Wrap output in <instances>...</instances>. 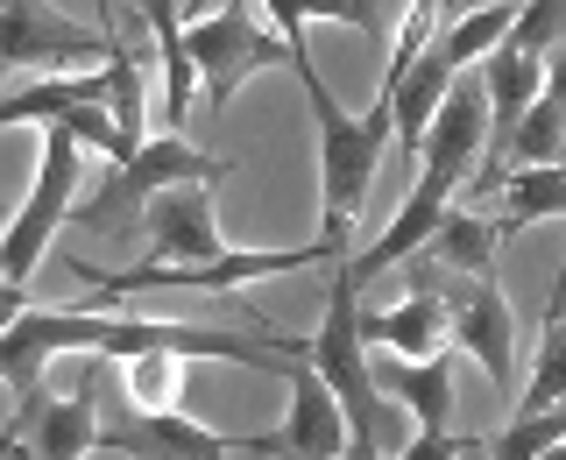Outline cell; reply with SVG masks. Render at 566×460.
<instances>
[{
    "mask_svg": "<svg viewBox=\"0 0 566 460\" xmlns=\"http://www.w3.org/2000/svg\"><path fill=\"white\" fill-rule=\"evenodd\" d=\"M142 347H177V354H206V362H241L262 376H291L297 347L283 341H241L227 326H191V318H106L93 305H50V312H14L8 341H0V368H8L14 397H43V376L57 354H106V362H128Z\"/></svg>",
    "mask_w": 566,
    "mask_h": 460,
    "instance_id": "6da1fadb",
    "label": "cell"
},
{
    "mask_svg": "<svg viewBox=\"0 0 566 460\" xmlns=\"http://www.w3.org/2000/svg\"><path fill=\"white\" fill-rule=\"evenodd\" d=\"M297 85H305V106H312V128H318V185H326V206H318V241L333 255H354V220H361V199L382 170V142L397 135V85H376L368 114H340V100L326 93L312 50L291 64Z\"/></svg>",
    "mask_w": 566,
    "mask_h": 460,
    "instance_id": "7a4b0ae2",
    "label": "cell"
},
{
    "mask_svg": "<svg viewBox=\"0 0 566 460\" xmlns=\"http://www.w3.org/2000/svg\"><path fill=\"white\" fill-rule=\"evenodd\" d=\"M326 326L305 341L312 368L333 383V397L347 404L354 418V453H382L389 439H403V404L376 389V368H368V341H361V283H354L347 255L326 262Z\"/></svg>",
    "mask_w": 566,
    "mask_h": 460,
    "instance_id": "3957f363",
    "label": "cell"
},
{
    "mask_svg": "<svg viewBox=\"0 0 566 460\" xmlns=\"http://www.w3.org/2000/svg\"><path fill=\"white\" fill-rule=\"evenodd\" d=\"M191 43V64H199V100L206 106H227L255 71H276V64H297L291 35H270L255 22V0H220L212 14L185 29Z\"/></svg>",
    "mask_w": 566,
    "mask_h": 460,
    "instance_id": "277c9868",
    "label": "cell"
},
{
    "mask_svg": "<svg viewBox=\"0 0 566 460\" xmlns=\"http://www.w3.org/2000/svg\"><path fill=\"white\" fill-rule=\"evenodd\" d=\"M220 170H234V164H227V156H212V149H199V142L149 135L128 164H114V177H106L93 199L71 212V227H85V234H114L128 212L142 220V206H149L164 185H191V177H212V185H220Z\"/></svg>",
    "mask_w": 566,
    "mask_h": 460,
    "instance_id": "5b68a950",
    "label": "cell"
},
{
    "mask_svg": "<svg viewBox=\"0 0 566 460\" xmlns=\"http://www.w3.org/2000/svg\"><path fill=\"white\" fill-rule=\"evenodd\" d=\"M411 283H432V291L447 297L453 341L468 347L474 362H482V376L510 397V383H517V312L495 291V276H460V270H439V262L411 255Z\"/></svg>",
    "mask_w": 566,
    "mask_h": 460,
    "instance_id": "8992f818",
    "label": "cell"
},
{
    "mask_svg": "<svg viewBox=\"0 0 566 460\" xmlns=\"http://www.w3.org/2000/svg\"><path fill=\"white\" fill-rule=\"evenodd\" d=\"M312 262H340L326 241L312 248H276V255H234L227 248L220 262H199V270H164V262H142V270H93V262H71V276L93 283V312L120 305V297H142V291H234V283H255V276H283V270H312Z\"/></svg>",
    "mask_w": 566,
    "mask_h": 460,
    "instance_id": "52a82bcc",
    "label": "cell"
},
{
    "mask_svg": "<svg viewBox=\"0 0 566 460\" xmlns=\"http://www.w3.org/2000/svg\"><path fill=\"white\" fill-rule=\"evenodd\" d=\"M78 156H85L78 128L43 121V142H35V185H29V199H22V212H14V227H8V283H29L35 262H43V248L57 241V227L71 212V191H78Z\"/></svg>",
    "mask_w": 566,
    "mask_h": 460,
    "instance_id": "ba28073f",
    "label": "cell"
},
{
    "mask_svg": "<svg viewBox=\"0 0 566 460\" xmlns=\"http://www.w3.org/2000/svg\"><path fill=\"white\" fill-rule=\"evenodd\" d=\"M368 368H376V389L382 397H397L403 411L418 418V439L411 453H447V447H468V439L453 432V354H389L376 347L368 354Z\"/></svg>",
    "mask_w": 566,
    "mask_h": 460,
    "instance_id": "9c48e42d",
    "label": "cell"
},
{
    "mask_svg": "<svg viewBox=\"0 0 566 460\" xmlns=\"http://www.w3.org/2000/svg\"><path fill=\"white\" fill-rule=\"evenodd\" d=\"M142 248L164 270H199V262L227 255L220 212H212V177H191V185H164L149 206H142Z\"/></svg>",
    "mask_w": 566,
    "mask_h": 460,
    "instance_id": "30bf717a",
    "label": "cell"
},
{
    "mask_svg": "<svg viewBox=\"0 0 566 460\" xmlns=\"http://www.w3.org/2000/svg\"><path fill=\"white\" fill-rule=\"evenodd\" d=\"M283 383H291V418L283 432H255V453H354V418L312 368V354H297Z\"/></svg>",
    "mask_w": 566,
    "mask_h": 460,
    "instance_id": "8fae6325",
    "label": "cell"
},
{
    "mask_svg": "<svg viewBox=\"0 0 566 460\" xmlns=\"http://www.w3.org/2000/svg\"><path fill=\"white\" fill-rule=\"evenodd\" d=\"M78 58H114V29H85L43 0H8V71H71Z\"/></svg>",
    "mask_w": 566,
    "mask_h": 460,
    "instance_id": "7c38bea8",
    "label": "cell"
},
{
    "mask_svg": "<svg viewBox=\"0 0 566 460\" xmlns=\"http://www.w3.org/2000/svg\"><path fill=\"white\" fill-rule=\"evenodd\" d=\"M482 156H489V85L482 79H453L447 106H439L432 128H424L418 170L447 177V185H468Z\"/></svg>",
    "mask_w": 566,
    "mask_h": 460,
    "instance_id": "4fadbf2b",
    "label": "cell"
},
{
    "mask_svg": "<svg viewBox=\"0 0 566 460\" xmlns=\"http://www.w3.org/2000/svg\"><path fill=\"white\" fill-rule=\"evenodd\" d=\"M99 432H106V418H99V376H93V362L78 368V389H71V397H57V404L29 397L22 418H14V439H35V453H64V460L93 453Z\"/></svg>",
    "mask_w": 566,
    "mask_h": 460,
    "instance_id": "5bb4252c",
    "label": "cell"
},
{
    "mask_svg": "<svg viewBox=\"0 0 566 460\" xmlns=\"http://www.w3.org/2000/svg\"><path fill=\"white\" fill-rule=\"evenodd\" d=\"M447 206H453V185H447V177H432V170H418V185L403 191V206H397V220L382 227V241H376V248H361V255H347L354 283H368V276L397 270V262H411L418 248L432 241V227L447 220Z\"/></svg>",
    "mask_w": 566,
    "mask_h": 460,
    "instance_id": "9a60e30c",
    "label": "cell"
},
{
    "mask_svg": "<svg viewBox=\"0 0 566 460\" xmlns=\"http://www.w3.org/2000/svg\"><path fill=\"white\" fill-rule=\"evenodd\" d=\"M142 22H149V43L164 58V100H156V135H185L191 100H199V64H191L185 22H177V0H135Z\"/></svg>",
    "mask_w": 566,
    "mask_h": 460,
    "instance_id": "2e32d148",
    "label": "cell"
},
{
    "mask_svg": "<svg viewBox=\"0 0 566 460\" xmlns=\"http://www.w3.org/2000/svg\"><path fill=\"white\" fill-rule=\"evenodd\" d=\"M361 341L368 347H389V354H439L453 341L447 326V297L432 291V283H411V297L389 312H368L361 305Z\"/></svg>",
    "mask_w": 566,
    "mask_h": 460,
    "instance_id": "e0dca14e",
    "label": "cell"
},
{
    "mask_svg": "<svg viewBox=\"0 0 566 460\" xmlns=\"http://www.w3.org/2000/svg\"><path fill=\"white\" fill-rule=\"evenodd\" d=\"M453 79H460V71H453V58H447L439 43H424V58L397 79V149L411 156V164H418V149H424L432 114H439V106H447V93H453ZM382 85H389V79H382Z\"/></svg>",
    "mask_w": 566,
    "mask_h": 460,
    "instance_id": "ac0fdd59",
    "label": "cell"
},
{
    "mask_svg": "<svg viewBox=\"0 0 566 460\" xmlns=\"http://www.w3.org/2000/svg\"><path fill=\"white\" fill-rule=\"evenodd\" d=\"M495 248H503V227L474 206H447V220L432 227V241L418 248L424 262L439 270H460V276H495Z\"/></svg>",
    "mask_w": 566,
    "mask_h": 460,
    "instance_id": "d6986e66",
    "label": "cell"
},
{
    "mask_svg": "<svg viewBox=\"0 0 566 460\" xmlns=\"http://www.w3.org/2000/svg\"><path fill=\"white\" fill-rule=\"evenodd\" d=\"M559 212H566V156L559 164H517L495 185V227H503V241L531 220H559Z\"/></svg>",
    "mask_w": 566,
    "mask_h": 460,
    "instance_id": "ffe728a7",
    "label": "cell"
},
{
    "mask_svg": "<svg viewBox=\"0 0 566 460\" xmlns=\"http://www.w3.org/2000/svg\"><path fill=\"white\" fill-rule=\"evenodd\" d=\"M185 362H191V354H177V347L128 354V368H120V397L142 404V411H177V404H185Z\"/></svg>",
    "mask_w": 566,
    "mask_h": 460,
    "instance_id": "44dd1931",
    "label": "cell"
},
{
    "mask_svg": "<svg viewBox=\"0 0 566 460\" xmlns=\"http://www.w3.org/2000/svg\"><path fill=\"white\" fill-rule=\"evenodd\" d=\"M566 397V297L545 305V333H538V354L524 368V397H517V418L524 411H545V404Z\"/></svg>",
    "mask_w": 566,
    "mask_h": 460,
    "instance_id": "7402d4cb",
    "label": "cell"
},
{
    "mask_svg": "<svg viewBox=\"0 0 566 460\" xmlns=\"http://www.w3.org/2000/svg\"><path fill=\"white\" fill-rule=\"evenodd\" d=\"M262 8L283 22V35H291V50L305 58V29L312 22H354L361 35H382V0H262Z\"/></svg>",
    "mask_w": 566,
    "mask_h": 460,
    "instance_id": "603a6c76",
    "label": "cell"
},
{
    "mask_svg": "<svg viewBox=\"0 0 566 460\" xmlns=\"http://www.w3.org/2000/svg\"><path fill=\"white\" fill-rule=\"evenodd\" d=\"M510 156H517V164H559L566 156V106L545 93V85H538V100H531V114L517 121V135H510Z\"/></svg>",
    "mask_w": 566,
    "mask_h": 460,
    "instance_id": "cb8c5ba5",
    "label": "cell"
},
{
    "mask_svg": "<svg viewBox=\"0 0 566 460\" xmlns=\"http://www.w3.org/2000/svg\"><path fill=\"white\" fill-rule=\"evenodd\" d=\"M545 447H566V397L545 404V411L510 418L503 439H495V453H545Z\"/></svg>",
    "mask_w": 566,
    "mask_h": 460,
    "instance_id": "d4e9b609",
    "label": "cell"
},
{
    "mask_svg": "<svg viewBox=\"0 0 566 460\" xmlns=\"http://www.w3.org/2000/svg\"><path fill=\"white\" fill-rule=\"evenodd\" d=\"M510 50H531V58H545L553 43H566V0H524L517 8V29L503 35Z\"/></svg>",
    "mask_w": 566,
    "mask_h": 460,
    "instance_id": "484cf974",
    "label": "cell"
},
{
    "mask_svg": "<svg viewBox=\"0 0 566 460\" xmlns=\"http://www.w3.org/2000/svg\"><path fill=\"white\" fill-rule=\"evenodd\" d=\"M545 93H553V100L566 106V43H553V50H545Z\"/></svg>",
    "mask_w": 566,
    "mask_h": 460,
    "instance_id": "4316f807",
    "label": "cell"
},
{
    "mask_svg": "<svg viewBox=\"0 0 566 460\" xmlns=\"http://www.w3.org/2000/svg\"><path fill=\"white\" fill-rule=\"evenodd\" d=\"M468 8H489V0H447V22H453V14H468Z\"/></svg>",
    "mask_w": 566,
    "mask_h": 460,
    "instance_id": "83f0119b",
    "label": "cell"
}]
</instances>
